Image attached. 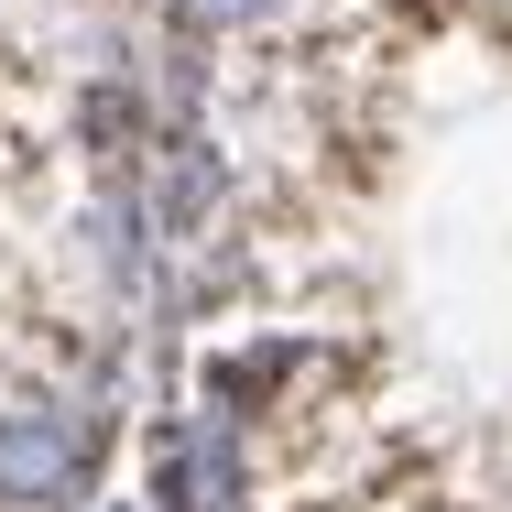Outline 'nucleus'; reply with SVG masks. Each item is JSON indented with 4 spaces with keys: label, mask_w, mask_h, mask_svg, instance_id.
<instances>
[{
    "label": "nucleus",
    "mask_w": 512,
    "mask_h": 512,
    "mask_svg": "<svg viewBox=\"0 0 512 512\" xmlns=\"http://www.w3.org/2000/svg\"><path fill=\"white\" fill-rule=\"evenodd\" d=\"M218 186H229L218 142L175 131V142H164V164H153V240H186V229L207 218V207H218Z\"/></svg>",
    "instance_id": "7ed1b4c3"
},
{
    "label": "nucleus",
    "mask_w": 512,
    "mask_h": 512,
    "mask_svg": "<svg viewBox=\"0 0 512 512\" xmlns=\"http://www.w3.org/2000/svg\"><path fill=\"white\" fill-rule=\"evenodd\" d=\"M99 512H153V502H99Z\"/></svg>",
    "instance_id": "20e7f679"
},
{
    "label": "nucleus",
    "mask_w": 512,
    "mask_h": 512,
    "mask_svg": "<svg viewBox=\"0 0 512 512\" xmlns=\"http://www.w3.org/2000/svg\"><path fill=\"white\" fill-rule=\"evenodd\" d=\"M142 502L153 512H251V436L240 414L186 404L142 436Z\"/></svg>",
    "instance_id": "f257e3e1"
},
{
    "label": "nucleus",
    "mask_w": 512,
    "mask_h": 512,
    "mask_svg": "<svg viewBox=\"0 0 512 512\" xmlns=\"http://www.w3.org/2000/svg\"><path fill=\"white\" fill-rule=\"evenodd\" d=\"M0 512H99V425L55 404L0 414Z\"/></svg>",
    "instance_id": "f03ea898"
}]
</instances>
